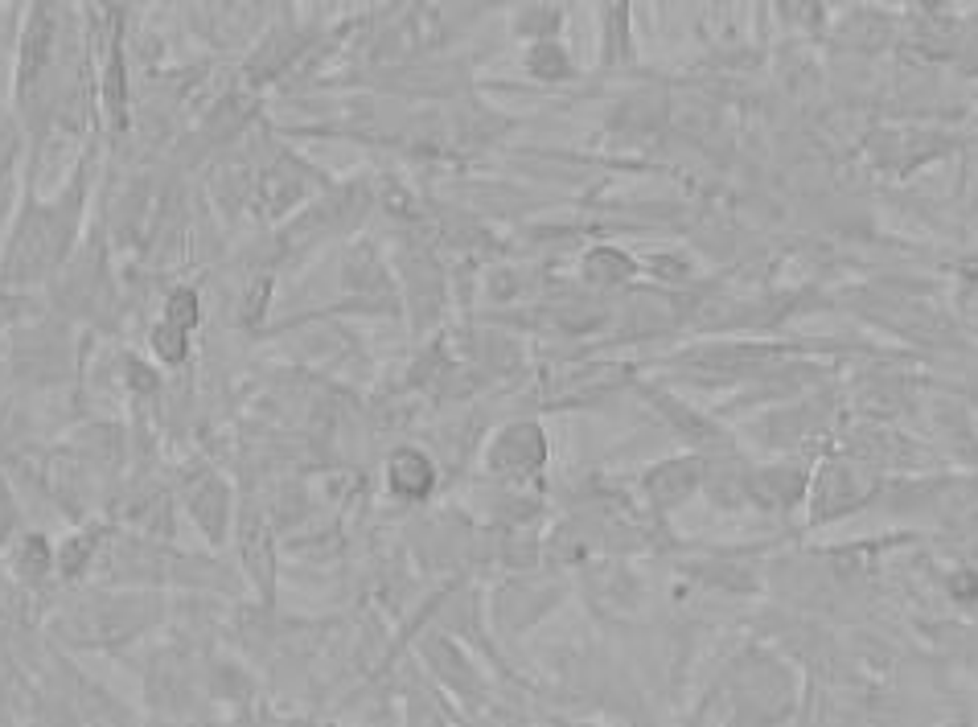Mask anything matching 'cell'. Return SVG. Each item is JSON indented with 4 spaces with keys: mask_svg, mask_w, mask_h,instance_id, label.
I'll return each mask as SVG.
<instances>
[]
</instances>
